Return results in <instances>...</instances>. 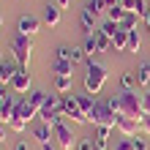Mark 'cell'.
<instances>
[{"instance_id": "1", "label": "cell", "mask_w": 150, "mask_h": 150, "mask_svg": "<svg viewBox=\"0 0 150 150\" xmlns=\"http://www.w3.org/2000/svg\"><path fill=\"white\" fill-rule=\"evenodd\" d=\"M117 101H120V115L134 117L137 123H142V117H145V112H142V96H137V90H120Z\"/></svg>"}, {"instance_id": "2", "label": "cell", "mask_w": 150, "mask_h": 150, "mask_svg": "<svg viewBox=\"0 0 150 150\" xmlns=\"http://www.w3.org/2000/svg\"><path fill=\"white\" fill-rule=\"evenodd\" d=\"M107 68H104L101 63H93V60H87V74H85V93L87 96H96L101 93L104 82H107Z\"/></svg>"}, {"instance_id": "3", "label": "cell", "mask_w": 150, "mask_h": 150, "mask_svg": "<svg viewBox=\"0 0 150 150\" xmlns=\"http://www.w3.org/2000/svg\"><path fill=\"white\" fill-rule=\"evenodd\" d=\"M11 52H14V60H16V63H19L22 68H28L30 66V57H33V38L16 33L14 41H11Z\"/></svg>"}, {"instance_id": "4", "label": "cell", "mask_w": 150, "mask_h": 150, "mask_svg": "<svg viewBox=\"0 0 150 150\" xmlns=\"http://www.w3.org/2000/svg\"><path fill=\"white\" fill-rule=\"evenodd\" d=\"M117 117H120V115H115L107 101H96L93 112L87 115V120H90L93 126H112V128L117 126Z\"/></svg>"}, {"instance_id": "5", "label": "cell", "mask_w": 150, "mask_h": 150, "mask_svg": "<svg viewBox=\"0 0 150 150\" xmlns=\"http://www.w3.org/2000/svg\"><path fill=\"white\" fill-rule=\"evenodd\" d=\"M55 145L60 150H76L79 139L74 137V131H71L68 123H57V126H55Z\"/></svg>"}, {"instance_id": "6", "label": "cell", "mask_w": 150, "mask_h": 150, "mask_svg": "<svg viewBox=\"0 0 150 150\" xmlns=\"http://www.w3.org/2000/svg\"><path fill=\"white\" fill-rule=\"evenodd\" d=\"M63 115L66 117H71V123H79V126H85V123H90L87 120V115L79 109V101H76V96H63Z\"/></svg>"}, {"instance_id": "7", "label": "cell", "mask_w": 150, "mask_h": 150, "mask_svg": "<svg viewBox=\"0 0 150 150\" xmlns=\"http://www.w3.org/2000/svg\"><path fill=\"white\" fill-rule=\"evenodd\" d=\"M41 30V19L38 16H33V14H25V16H19V22H16V33L19 36H36V33Z\"/></svg>"}, {"instance_id": "8", "label": "cell", "mask_w": 150, "mask_h": 150, "mask_svg": "<svg viewBox=\"0 0 150 150\" xmlns=\"http://www.w3.org/2000/svg\"><path fill=\"white\" fill-rule=\"evenodd\" d=\"M11 90L14 93H19V96H25V93H30V74H28V68H19L14 76H11Z\"/></svg>"}, {"instance_id": "9", "label": "cell", "mask_w": 150, "mask_h": 150, "mask_svg": "<svg viewBox=\"0 0 150 150\" xmlns=\"http://www.w3.org/2000/svg\"><path fill=\"white\" fill-rule=\"evenodd\" d=\"M60 16H63V8H60L57 3H47V6H44V11H41V22L49 25V28H57V25H60Z\"/></svg>"}, {"instance_id": "10", "label": "cell", "mask_w": 150, "mask_h": 150, "mask_svg": "<svg viewBox=\"0 0 150 150\" xmlns=\"http://www.w3.org/2000/svg\"><path fill=\"white\" fill-rule=\"evenodd\" d=\"M115 128H117L123 137H137L139 123H137L134 117H126V115H120V117H117V126H115Z\"/></svg>"}, {"instance_id": "11", "label": "cell", "mask_w": 150, "mask_h": 150, "mask_svg": "<svg viewBox=\"0 0 150 150\" xmlns=\"http://www.w3.org/2000/svg\"><path fill=\"white\" fill-rule=\"evenodd\" d=\"M120 6L126 8V11H131V14H137V16H142L145 19V14H147V0H120Z\"/></svg>"}, {"instance_id": "12", "label": "cell", "mask_w": 150, "mask_h": 150, "mask_svg": "<svg viewBox=\"0 0 150 150\" xmlns=\"http://www.w3.org/2000/svg\"><path fill=\"white\" fill-rule=\"evenodd\" d=\"M33 137L38 139V145H47L49 139H55V128H52L49 123H38V126L33 128Z\"/></svg>"}, {"instance_id": "13", "label": "cell", "mask_w": 150, "mask_h": 150, "mask_svg": "<svg viewBox=\"0 0 150 150\" xmlns=\"http://www.w3.org/2000/svg\"><path fill=\"white\" fill-rule=\"evenodd\" d=\"M16 112L22 115V120H25V123H30V120H36V117H38V109L33 107V104H30L28 98H22V101H16Z\"/></svg>"}, {"instance_id": "14", "label": "cell", "mask_w": 150, "mask_h": 150, "mask_svg": "<svg viewBox=\"0 0 150 150\" xmlns=\"http://www.w3.org/2000/svg\"><path fill=\"white\" fill-rule=\"evenodd\" d=\"M14 112H16V96H8V98L0 104V120H3V123H11Z\"/></svg>"}, {"instance_id": "15", "label": "cell", "mask_w": 150, "mask_h": 150, "mask_svg": "<svg viewBox=\"0 0 150 150\" xmlns=\"http://www.w3.org/2000/svg\"><path fill=\"white\" fill-rule=\"evenodd\" d=\"M79 25H82V33L85 36H96V16L90 14V11H82V16H79Z\"/></svg>"}, {"instance_id": "16", "label": "cell", "mask_w": 150, "mask_h": 150, "mask_svg": "<svg viewBox=\"0 0 150 150\" xmlns=\"http://www.w3.org/2000/svg\"><path fill=\"white\" fill-rule=\"evenodd\" d=\"M134 76H137V87H150V63H139Z\"/></svg>"}, {"instance_id": "17", "label": "cell", "mask_w": 150, "mask_h": 150, "mask_svg": "<svg viewBox=\"0 0 150 150\" xmlns=\"http://www.w3.org/2000/svg\"><path fill=\"white\" fill-rule=\"evenodd\" d=\"M112 126H96V147H109Z\"/></svg>"}, {"instance_id": "18", "label": "cell", "mask_w": 150, "mask_h": 150, "mask_svg": "<svg viewBox=\"0 0 150 150\" xmlns=\"http://www.w3.org/2000/svg\"><path fill=\"white\" fill-rule=\"evenodd\" d=\"M52 71H55V76H71L74 74V63L71 60H55Z\"/></svg>"}, {"instance_id": "19", "label": "cell", "mask_w": 150, "mask_h": 150, "mask_svg": "<svg viewBox=\"0 0 150 150\" xmlns=\"http://www.w3.org/2000/svg\"><path fill=\"white\" fill-rule=\"evenodd\" d=\"M112 47L117 49V52H126V47H128V30H117L115 33V38H112Z\"/></svg>"}, {"instance_id": "20", "label": "cell", "mask_w": 150, "mask_h": 150, "mask_svg": "<svg viewBox=\"0 0 150 150\" xmlns=\"http://www.w3.org/2000/svg\"><path fill=\"white\" fill-rule=\"evenodd\" d=\"M107 0H90V3L85 6V11H90L93 16H101V14H107Z\"/></svg>"}, {"instance_id": "21", "label": "cell", "mask_w": 150, "mask_h": 150, "mask_svg": "<svg viewBox=\"0 0 150 150\" xmlns=\"http://www.w3.org/2000/svg\"><path fill=\"white\" fill-rule=\"evenodd\" d=\"M28 101L41 112V109H44V104H47V93H44V90H33V93L28 96Z\"/></svg>"}, {"instance_id": "22", "label": "cell", "mask_w": 150, "mask_h": 150, "mask_svg": "<svg viewBox=\"0 0 150 150\" xmlns=\"http://www.w3.org/2000/svg\"><path fill=\"white\" fill-rule=\"evenodd\" d=\"M120 87H123V90H134V87H137L134 71H123V74H120Z\"/></svg>"}, {"instance_id": "23", "label": "cell", "mask_w": 150, "mask_h": 150, "mask_svg": "<svg viewBox=\"0 0 150 150\" xmlns=\"http://www.w3.org/2000/svg\"><path fill=\"white\" fill-rule=\"evenodd\" d=\"M76 101H79V109H82L85 115H90L93 112V107H96V98H93V96H76Z\"/></svg>"}, {"instance_id": "24", "label": "cell", "mask_w": 150, "mask_h": 150, "mask_svg": "<svg viewBox=\"0 0 150 150\" xmlns=\"http://www.w3.org/2000/svg\"><path fill=\"white\" fill-rule=\"evenodd\" d=\"M123 16H126V8H123V6H112V8H107V19L109 22H123Z\"/></svg>"}, {"instance_id": "25", "label": "cell", "mask_w": 150, "mask_h": 150, "mask_svg": "<svg viewBox=\"0 0 150 150\" xmlns=\"http://www.w3.org/2000/svg\"><path fill=\"white\" fill-rule=\"evenodd\" d=\"M139 47H142V38H139V33L137 30H128V47H126V52H139Z\"/></svg>"}, {"instance_id": "26", "label": "cell", "mask_w": 150, "mask_h": 150, "mask_svg": "<svg viewBox=\"0 0 150 150\" xmlns=\"http://www.w3.org/2000/svg\"><path fill=\"white\" fill-rule=\"evenodd\" d=\"M93 38H96V47H98V52H109V49H112V38H109V36H104L101 30L96 33Z\"/></svg>"}, {"instance_id": "27", "label": "cell", "mask_w": 150, "mask_h": 150, "mask_svg": "<svg viewBox=\"0 0 150 150\" xmlns=\"http://www.w3.org/2000/svg\"><path fill=\"white\" fill-rule=\"evenodd\" d=\"M139 19H142V16L126 11V16H123V22H120V28H123V30H137V22H139Z\"/></svg>"}, {"instance_id": "28", "label": "cell", "mask_w": 150, "mask_h": 150, "mask_svg": "<svg viewBox=\"0 0 150 150\" xmlns=\"http://www.w3.org/2000/svg\"><path fill=\"white\" fill-rule=\"evenodd\" d=\"M71 82H74V79H71V76H55V90L66 96L68 90H71Z\"/></svg>"}, {"instance_id": "29", "label": "cell", "mask_w": 150, "mask_h": 150, "mask_svg": "<svg viewBox=\"0 0 150 150\" xmlns=\"http://www.w3.org/2000/svg\"><path fill=\"white\" fill-rule=\"evenodd\" d=\"M68 60L76 66V63H82V60H87V55H85L82 47H68Z\"/></svg>"}, {"instance_id": "30", "label": "cell", "mask_w": 150, "mask_h": 150, "mask_svg": "<svg viewBox=\"0 0 150 150\" xmlns=\"http://www.w3.org/2000/svg\"><path fill=\"white\" fill-rule=\"evenodd\" d=\"M82 49H85V55H87V57H93L96 52H98V47H96V38H93V36H85V44H82Z\"/></svg>"}, {"instance_id": "31", "label": "cell", "mask_w": 150, "mask_h": 150, "mask_svg": "<svg viewBox=\"0 0 150 150\" xmlns=\"http://www.w3.org/2000/svg\"><path fill=\"white\" fill-rule=\"evenodd\" d=\"M117 30H120L117 22H109V19H107V22L101 25V33H104V36H109V38H115V33H117Z\"/></svg>"}, {"instance_id": "32", "label": "cell", "mask_w": 150, "mask_h": 150, "mask_svg": "<svg viewBox=\"0 0 150 150\" xmlns=\"http://www.w3.org/2000/svg\"><path fill=\"white\" fill-rule=\"evenodd\" d=\"M76 150H96V139H79Z\"/></svg>"}, {"instance_id": "33", "label": "cell", "mask_w": 150, "mask_h": 150, "mask_svg": "<svg viewBox=\"0 0 150 150\" xmlns=\"http://www.w3.org/2000/svg\"><path fill=\"white\" fill-rule=\"evenodd\" d=\"M131 145H134V150H147V142H145L139 134H137V137H131Z\"/></svg>"}, {"instance_id": "34", "label": "cell", "mask_w": 150, "mask_h": 150, "mask_svg": "<svg viewBox=\"0 0 150 150\" xmlns=\"http://www.w3.org/2000/svg\"><path fill=\"white\" fill-rule=\"evenodd\" d=\"M139 131H142L145 137H150V115H145V117H142V123H139Z\"/></svg>"}, {"instance_id": "35", "label": "cell", "mask_w": 150, "mask_h": 150, "mask_svg": "<svg viewBox=\"0 0 150 150\" xmlns=\"http://www.w3.org/2000/svg\"><path fill=\"white\" fill-rule=\"evenodd\" d=\"M115 150H134V145H131V137H126V139H120V142L115 145Z\"/></svg>"}, {"instance_id": "36", "label": "cell", "mask_w": 150, "mask_h": 150, "mask_svg": "<svg viewBox=\"0 0 150 150\" xmlns=\"http://www.w3.org/2000/svg\"><path fill=\"white\" fill-rule=\"evenodd\" d=\"M142 112H145V115H150V90L142 96Z\"/></svg>"}, {"instance_id": "37", "label": "cell", "mask_w": 150, "mask_h": 150, "mask_svg": "<svg viewBox=\"0 0 150 150\" xmlns=\"http://www.w3.org/2000/svg\"><path fill=\"white\" fill-rule=\"evenodd\" d=\"M55 3L63 8V11H66V8H71V0H55Z\"/></svg>"}, {"instance_id": "38", "label": "cell", "mask_w": 150, "mask_h": 150, "mask_svg": "<svg viewBox=\"0 0 150 150\" xmlns=\"http://www.w3.org/2000/svg\"><path fill=\"white\" fill-rule=\"evenodd\" d=\"M14 150H30V147H28V142H22V139H19V142L14 145Z\"/></svg>"}, {"instance_id": "39", "label": "cell", "mask_w": 150, "mask_h": 150, "mask_svg": "<svg viewBox=\"0 0 150 150\" xmlns=\"http://www.w3.org/2000/svg\"><path fill=\"white\" fill-rule=\"evenodd\" d=\"M6 126H8V123H3V120H0V142L6 139Z\"/></svg>"}, {"instance_id": "40", "label": "cell", "mask_w": 150, "mask_h": 150, "mask_svg": "<svg viewBox=\"0 0 150 150\" xmlns=\"http://www.w3.org/2000/svg\"><path fill=\"white\" fill-rule=\"evenodd\" d=\"M41 150H60L57 145H52V142H47V145H41Z\"/></svg>"}, {"instance_id": "41", "label": "cell", "mask_w": 150, "mask_h": 150, "mask_svg": "<svg viewBox=\"0 0 150 150\" xmlns=\"http://www.w3.org/2000/svg\"><path fill=\"white\" fill-rule=\"evenodd\" d=\"M145 25H147V30H150V6H147V14H145Z\"/></svg>"}, {"instance_id": "42", "label": "cell", "mask_w": 150, "mask_h": 150, "mask_svg": "<svg viewBox=\"0 0 150 150\" xmlns=\"http://www.w3.org/2000/svg\"><path fill=\"white\" fill-rule=\"evenodd\" d=\"M96 150H109V147H96Z\"/></svg>"}, {"instance_id": "43", "label": "cell", "mask_w": 150, "mask_h": 150, "mask_svg": "<svg viewBox=\"0 0 150 150\" xmlns=\"http://www.w3.org/2000/svg\"><path fill=\"white\" fill-rule=\"evenodd\" d=\"M0 25H3V14H0Z\"/></svg>"}, {"instance_id": "44", "label": "cell", "mask_w": 150, "mask_h": 150, "mask_svg": "<svg viewBox=\"0 0 150 150\" xmlns=\"http://www.w3.org/2000/svg\"><path fill=\"white\" fill-rule=\"evenodd\" d=\"M0 60H3V52H0Z\"/></svg>"}, {"instance_id": "45", "label": "cell", "mask_w": 150, "mask_h": 150, "mask_svg": "<svg viewBox=\"0 0 150 150\" xmlns=\"http://www.w3.org/2000/svg\"><path fill=\"white\" fill-rule=\"evenodd\" d=\"M0 150H3V147H0Z\"/></svg>"}]
</instances>
